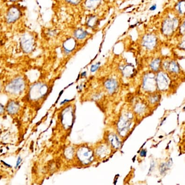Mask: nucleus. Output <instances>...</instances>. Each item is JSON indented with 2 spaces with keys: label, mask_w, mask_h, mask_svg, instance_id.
Wrapping results in <instances>:
<instances>
[{
  "label": "nucleus",
  "mask_w": 185,
  "mask_h": 185,
  "mask_svg": "<svg viewBox=\"0 0 185 185\" xmlns=\"http://www.w3.org/2000/svg\"><path fill=\"white\" fill-rule=\"evenodd\" d=\"M77 156L83 163L88 164L92 158V151L87 147H83L78 151Z\"/></svg>",
  "instance_id": "nucleus-8"
},
{
  "label": "nucleus",
  "mask_w": 185,
  "mask_h": 185,
  "mask_svg": "<svg viewBox=\"0 0 185 185\" xmlns=\"http://www.w3.org/2000/svg\"><path fill=\"white\" fill-rule=\"evenodd\" d=\"M106 83H107L106 86L110 91H114L115 89V87L116 86V84H115L116 82L114 80H109Z\"/></svg>",
  "instance_id": "nucleus-18"
},
{
  "label": "nucleus",
  "mask_w": 185,
  "mask_h": 185,
  "mask_svg": "<svg viewBox=\"0 0 185 185\" xmlns=\"http://www.w3.org/2000/svg\"><path fill=\"white\" fill-rule=\"evenodd\" d=\"M8 2H10L11 3H15L17 1H19V0H7Z\"/></svg>",
  "instance_id": "nucleus-25"
},
{
  "label": "nucleus",
  "mask_w": 185,
  "mask_h": 185,
  "mask_svg": "<svg viewBox=\"0 0 185 185\" xmlns=\"http://www.w3.org/2000/svg\"><path fill=\"white\" fill-rule=\"evenodd\" d=\"M172 9L177 16L183 18L185 16V0H177Z\"/></svg>",
  "instance_id": "nucleus-10"
},
{
  "label": "nucleus",
  "mask_w": 185,
  "mask_h": 185,
  "mask_svg": "<svg viewBox=\"0 0 185 185\" xmlns=\"http://www.w3.org/2000/svg\"><path fill=\"white\" fill-rule=\"evenodd\" d=\"M88 35V32L82 28H78L74 32V37L77 40L85 39Z\"/></svg>",
  "instance_id": "nucleus-13"
},
{
  "label": "nucleus",
  "mask_w": 185,
  "mask_h": 185,
  "mask_svg": "<svg viewBox=\"0 0 185 185\" xmlns=\"http://www.w3.org/2000/svg\"><path fill=\"white\" fill-rule=\"evenodd\" d=\"M176 48L177 50L185 52V34L177 37Z\"/></svg>",
  "instance_id": "nucleus-16"
},
{
  "label": "nucleus",
  "mask_w": 185,
  "mask_h": 185,
  "mask_svg": "<svg viewBox=\"0 0 185 185\" xmlns=\"http://www.w3.org/2000/svg\"><path fill=\"white\" fill-rule=\"evenodd\" d=\"M156 9H157V5L156 4H154L153 5H151L149 10L151 11H156Z\"/></svg>",
  "instance_id": "nucleus-22"
},
{
  "label": "nucleus",
  "mask_w": 185,
  "mask_h": 185,
  "mask_svg": "<svg viewBox=\"0 0 185 185\" xmlns=\"http://www.w3.org/2000/svg\"><path fill=\"white\" fill-rule=\"evenodd\" d=\"M22 15V11L20 7L16 5H11L6 11L5 22L8 24H15L19 21Z\"/></svg>",
  "instance_id": "nucleus-6"
},
{
  "label": "nucleus",
  "mask_w": 185,
  "mask_h": 185,
  "mask_svg": "<svg viewBox=\"0 0 185 185\" xmlns=\"http://www.w3.org/2000/svg\"><path fill=\"white\" fill-rule=\"evenodd\" d=\"M146 151L145 150H142L141 153H140V155L143 156V157H144V156H146Z\"/></svg>",
  "instance_id": "nucleus-24"
},
{
  "label": "nucleus",
  "mask_w": 185,
  "mask_h": 185,
  "mask_svg": "<svg viewBox=\"0 0 185 185\" xmlns=\"http://www.w3.org/2000/svg\"><path fill=\"white\" fill-rule=\"evenodd\" d=\"M20 45L24 53H31L34 50L35 46V39L34 35L29 32L24 33L20 37Z\"/></svg>",
  "instance_id": "nucleus-4"
},
{
  "label": "nucleus",
  "mask_w": 185,
  "mask_h": 185,
  "mask_svg": "<svg viewBox=\"0 0 185 185\" xmlns=\"http://www.w3.org/2000/svg\"><path fill=\"white\" fill-rule=\"evenodd\" d=\"M162 70L170 76H177L181 73V69L175 59L171 57H163Z\"/></svg>",
  "instance_id": "nucleus-3"
},
{
  "label": "nucleus",
  "mask_w": 185,
  "mask_h": 185,
  "mask_svg": "<svg viewBox=\"0 0 185 185\" xmlns=\"http://www.w3.org/2000/svg\"><path fill=\"white\" fill-rule=\"evenodd\" d=\"M163 57L161 56H155L151 59L149 63V67L151 71L157 73L162 70V63Z\"/></svg>",
  "instance_id": "nucleus-9"
},
{
  "label": "nucleus",
  "mask_w": 185,
  "mask_h": 185,
  "mask_svg": "<svg viewBox=\"0 0 185 185\" xmlns=\"http://www.w3.org/2000/svg\"><path fill=\"white\" fill-rule=\"evenodd\" d=\"M185 34V16L181 18L180 26L176 37Z\"/></svg>",
  "instance_id": "nucleus-17"
},
{
  "label": "nucleus",
  "mask_w": 185,
  "mask_h": 185,
  "mask_svg": "<svg viewBox=\"0 0 185 185\" xmlns=\"http://www.w3.org/2000/svg\"><path fill=\"white\" fill-rule=\"evenodd\" d=\"M47 90V87L45 85L40 83L33 85L30 90L29 97L33 100H37L45 96Z\"/></svg>",
  "instance_id": "nucleus-7"
},
{
  "label": "nucleus",
  "mask_w": 185,
  "mask_h": 185,
  "mask_svg": "<svg viewBox=\"0 0 185 185\" xmlns=\"http://www.w3.org/2000/svg\"><path fill=\"white\" fill-rule=\"evenodd\" d=\"M4 110H5L4 106H3L2 104H1L0 103V114H2L3 111H4Z\"/></svg>",
  "instance_id": "nucleus-23"
},
{
  "label": "nucleus",
  "mask_w": 185,
  "mask_h": 185,
  "mask_svg": "<svg viewBox=\"0 0 185 185\" xmlns=\"http://www.w3.org/2000/svg\"><path fill=\"white\" fill-rule=\"evenodd\" d=\"M86 26L92 29H96L99 24V19L98 16L94 14H90L88 16L86 21Z\"/></svg>",
  "instance_id": "nucleus-11"
},
{
  "label": "nucleus",
  "mask_w": 185,
  "mask_h": 185,
  "mask_svg": "<svg viewBox=\"0 0 185 185\" xmlns=\"http://www.w3.org/2000/svg\"><path fill=\"white\" fill-rule=\"evenodd\" d=\"M102 1V0H85L84 7L88 11H95L100 6Z\"/></svg>",
  "instance_id": "nucleus-12"
},
{
  "label": "nucleus",
  "mask_w": 185,
  "mask_h": 185,
  "mask_svg": "<svg viewBox=\"0 0 185 185\" xmlns=\"http://www.w3.org/2000/svg\"><path fill=\"white\" fill-rule=\"evenodd\" d=\"M7 111L11 115L16 114L20 109V105L15 101H11L8 103L7 106Z\"/></svg>",
  "instance_id": "nucleus-14"
},
{
  "label": "nucleus",
  "mask_w": 185,
  "mask_h": 185,
  "mask_svg": "<svg viewBox=\"0 0 185 185\" xmlns=\"http://www.w3.org/2000/svg\"><path fill=\"white\" fill-rule=\"evenodd\" d=\"M22 161V159L21 157L20 156H19V157H18V159L17 160L16 166H15V168H17L19 167V165L20 164V163Z\"/></svg>",
  "instance_id": "nucleus-21"
},
{
  "label": "nucleus",
  "mask_w": 185,
  "mask_h": 185,
  "mask_svg": "<svg viewBox=\"0 0 185 185\" xmlns=\"http://www.w3.org/2000/svg\"><path fill=\"white\" fill-rule=\"evenodd\" d=\"M68 4L71 5H77L82 2L83 0H65Z\"/></svg>",
  "instance_id": "nucleus-19"
},
{
  "label": "nucleus",
  "mask_w": 185,
  "mask_h": 185,
  "mask_svg": "<svg viewBox=\"0 0 185 185\" xmlns=\"http://www.w3.org/2000/svg\"><path fill=\"white\" fill-rule=\"evenodd\" d=\"M24 87L25 82L24 78L22 77H17L15 78L7 85L5 90L11 94L18 95L24 91Z\"/></svg>",
  "instance_id": "nucleus-5"
},
{
  "label": "nucleus",
  "mask_w": 185,
  "mask_h": 185,
  "mask_svg": "<svg viewBox=\"0 0 185 185\" xmlns=\"http://www.w3.org/2000/svg\"><path fill=\"white\" fill-rule=\"evenodd\" d=\"M99 65H100V63H96L95 65H92V67H91V69H90L91 72H94L98 70V68H99Z\"/></svg>",
  "instance_id": "nucleus-20"
},
{
  "label": "nucleus",
  "mask_w": 185,
  "mask_h": 185,
  "mask_svg": "<svg viewBox=\"0 0 185 185\" xmlns=\"http://www.w3.org/2000/svg\"><path fill=\"white\" fill-rule=\"evenodd\" d=\"M181 18L172 9L166 11L162 16L160 24V33L166 40H171L176 37Z\"/></svg>",
  "instance_id": "nucleus-1"
},
{
  "label": "nucleus",
  "mask_w": 185,
  "mask_h": 185,
  "mask_svg": "<svg viewBox=\"0 0 185 185\" xmlns=\"http://www.w3.org/2000/svg\"><path fill=\"white\" fill-rule=\"evenodd\" d=\"M140 46L143 50L148 53H155L159 50L161 40L155 32H147L140 39Z\"/></svg>",
  "instance_id": "nucleus-2"
},
{
  "label": "nucleus",
  "mask_w": 185,
  "mask_h": 185,
  "mask_svg": "<svg viewBox=\"0 0 185 185\" xmlns=\"http://www.w3.org/2000/svg\"><path fill=\"white\" fill-rule=\"evenodd\" d=\"M76 41L74 39H69L66 40L64 44V50L67 52H70L74 50V48L75 47Z\"/></svg>",
  "instance_id": "nucleus-15"
}]
</instances>
